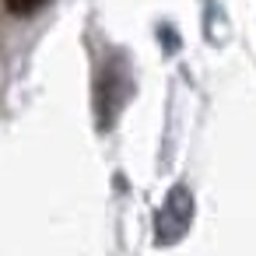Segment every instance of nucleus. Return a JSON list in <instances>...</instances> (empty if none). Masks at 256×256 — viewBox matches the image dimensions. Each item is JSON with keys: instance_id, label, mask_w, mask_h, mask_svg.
<instances>
[{"instance_id": "obj_1", "label": "nucleus", "mask_w": 256, "mask_h": 256, "mask_svg": "<svg viewBox=\"0 0 256 256\" xmlns=\"http://www.w3.org/2000/svg\"><path fill=\"white\" fill-rule=\"evenodd\" d=\"M46 4H50V0H0V8H4L11 18H32V14H39Z\"/></svg>"}]
</instances>
